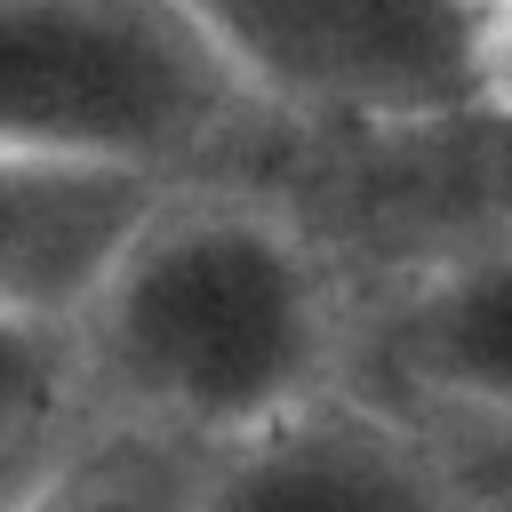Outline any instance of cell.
Segmentation results:
<instances>
[{
	"instance_id": "obj_1",
	"label": "cell",
	"mask_w": 512,
	"mask_h": 512,
	"mask_svg": "<svg viewBox=\"0 0 512 512\" xmlns=\"http://www.w3.org/2000/svg\"><path fill=\"white\" fill-rule=\"evenodd\" d=\"M96 432L208 464L344 384L352 312L296 216L168 184L64 320Z\"/></svg>"
},
{
	"instance_id": "obj_2",
	"label": "cell",
	"mask_w": 512,
	"mask_h": 512,
	"mask_svg": "<svg viewBox=\"0 0 512 512\" xmlns=\"http://www.w3.org/2000/svg\"><path fill=\"white\" fill-rule=\"evenodd\" d=\"M264 112L176 0H0V152L200 184Z\"/></svg>"
},
{
	"instance_id": "obj_3",
	"label": "cell",
	"mask_w": 512,
	"mask_h": 512,
	"mask_svg": "<svg viewBox=\"0 0 512 512\" xmlns=\"http://www.w3.org/2000/svg\"><path fill=\"white\" fill-rule=\"evenodd\" d=\"M264 120L440 128L480 112L488 0H176Z\"/></svg>"
},
{
	"instance_id": "obj_4",
	"label": "cell",
	"mask_w": 512,
	"mask_h": 512,
	"mask_svg": "<svg viewBox=\"0 0 512 512\" xmlns=\"http://www.w3.org/2000/svg\"><path fill=\"white\" fill-rule=\"evenodd\" d=\"M192 512H472L424 432L352 384L232 440L192 472Z\"/></svg>"
},
{
	"instance_id": "obj_5",
	"label": "cell",
	"mask_w": 512,
	"mask_h": 512,
	"mask_svg": "<svg viewBox=\"0 0 512 512\" xmlns=\"http://www.w3.org/2000/svg\"><path fill=\"white\" fill-rule=\"evenodd\" d=\"M168 176L0 152V320H72Z\"/></svg>"
},
{
	"instance_id": "obj_6",
	"label": "cell",
	"mask_w": 512,
	"mask_h": 512,
	"mask_svg": "<svg viewBox=\"0 0 512 512\" xmlns=\"http://www.w3.org/2000/svg\"><path fill=\"white\" fill-rule=\"evenodd\" d=\"M88 432L72 336L56 320H0V504L40 488Z\"/></svg>"
},
{
	"instance_id": "obj_7",
	"label": "cell",
	"mask_w": 512,
	"mask_h": 512,
	"mask_svg": "<svg viewBox=\"0 0 512 512\" xmlns=\"http://www.w3.org/2000/svg\"><path fill=\"white\" fill-rule=\"evenodd\" d=\"M192 472L184 456L136 448L120 432H88L40 488H24L0 512H192Z\"/></svg>"
},
{
	"instance_id": "obj_8",
	"label": "cell",
	"mask_w": 512,
	"mask_h": 512,
	"mask_svg": "<svg viewBox=\"0 0 512 512\" xmlns=\"http://www.w3.org/2000/svg\"><path fill=\"white\" fill-rule=\"evenodd\" d=\"M480 112L512 120V0L480 8Z\"/></svg>"
}]
</instances>
